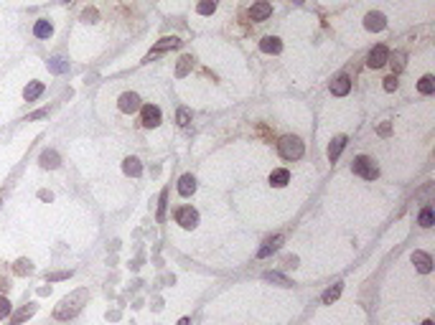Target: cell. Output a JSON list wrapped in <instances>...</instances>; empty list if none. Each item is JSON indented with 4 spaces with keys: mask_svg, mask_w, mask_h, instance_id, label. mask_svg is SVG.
Instances as JSON below:
<instances>
[{
    "mask_svg": "<svg viewBox=\"0 0 435 325\" xmlns=\"http://www.w3.org/2000/svg\"><path fill=\"white\" fill-rule=\"evenodd\" d=\"M117 104H120V109H123V112L133 114V112H138V109H140V97H138L135 92H125V94L120 97V102H117Z\"/></svg>",
    "mask_w": 435,
    "mask_h": 325,
    "instance_id": "ba28073f",
    "label": "cell"
},
{
    "mask_svg": "<svg viewBox=\"0 0 435 325\" xmlns=\"http://www.w3.org/2000/svg\"><path fill=\"white\" fill-rule=\"evenodd\" d=\"M143 125L145 127H158L161 125V109L155 104H145L143 107Z\"/></svg>",
    "mask_w": 435,
    "mask_h": 325,
    "instance_id": "52a82bcc",
    "label": "cell"
},
{
    "mask_svg": "<svg viewBox=\"0 0 435 325\" xmlns=\"http://www.w3.org/2000/svg\"><path fill=\"white\" fill-rule=\"evenodd\" d=\"M270 13H272L270 3H255V6L250 8V18H252V21H265Z\"/></svg>",
    "mask_w": 435,
    "mask_h": 325,
    "instance_id": "9a60e30c",
    "label": "cell"
},
{
    "mask_svg": "<svg viewBox=\"0 0 435 325\" xmlns=\"http://www.w3.org/2000/svg\"><path fill=\"white\" fill-rule=\"evenodd\" d=\"M97 18H99V16H97L94 8H87V11L82 13V21H87V23H97Z\"/></svg>",
    "mask_w": 435,
    "mask_h": 325,
    "instance_id": "d6a6232c",
    "label": "cell"
},
{
    "mask_svg": "<svg viewBox=\"0 0 435 325\" xmlns=\"http://www.w3.org/2000/svg\"><path fill=\"white\" fill-rule=\"evenodd\" d=\"M66 277H71V272H54V274H46L49 282H59V279H66Z\"/></svg>",
    "mask_w": 435,
    "mask_h": 325,
    "instance_id": "d590c367",
    "label": "cell"
},
{
    "mask_svg": "<svg viewBox=\"0 0 435 325\" xmlns=\"http://www.w3.org/2000/svg\"><path fill=\"white\" fill-rule=\"evenodd\" d=\"M38 198H41V201H51L54 196H51V191H41V193H38Z\"/></svg>",
    "mask_w": 435,
    "mask_h": 325,
    "instance_id": "f35d334b",
    "label": "cell"
},
{
    "mask_svg": "<svg viewBox=\"0 0 435 325\" xmlns=\"http://www.w3.org/2000/svg\"><path fill=\"white\" fill-rule=\"evenodd\" d=\"M280 244H283V236H272L270 241H265V247H262V249L257 252V257H260V259L270 257L272 252H278V249H280Z\"/></svg>",
    "mask_w": 435,
    "mask_h": 325,
    "instance_id": "7c38bea8",
    "label": "cell"
},
{
    "mask_svg": "<svg viewBox=\"0 0 435 325\" xmlns=\"http://www.w3.org/2000/svg\"><path fill=\"white\" fill-rule=\"evenodd\" d=\"M181 46V41L176 38V36H168V38H161L158 44L150 49V54H148V59L145 61H150L153 56H158V54H166V51H171V49H178Z\"/></svg>",
    "mask_w": 435,
    "mask_h": 325,
    "instance_id": "5b68a950",
    "label": "cell"
},
{
    "mask_svg": "<svg viewBox=\"0 0 435 325\" xmlns=\"http://www.w3.org/2000/svg\"><path fill=\"white\" fill-rule=\"evenodd\" d=\"M417 224H420L422 229H430V226H432V209H430V206L420 211V219H417Z\"/></svg>",
    "mask_w": 435,
    "mask_h": 325,
    "instance_id": "484cf974",
    "label": "cell"
},
{
    "mask_svg": "<svg viewBox=\"0 0 435 325\" xmlns=\"http://www.w3.org/2000/svg\"><path fill=\"white\" fill-rule=\"evenodd\" d=\"M384 89H387V92H394V89H397V79H394V76H387V79H384Z\"/></svg>",
    "mask_w": 435,
    "mask_h": 325,
    "instance_id": "74e56055",
    "label": "cell"
},
{
    "mask_svg": "<svg viewBox=\"0 0 435 325\" xmlns=\"http://www.w3.org/2000/svg\"><path fill=\"white\" fill-rule=\"evenodd\" d=\"M33 312H36V305H31V302H28V305H23V307H21L16 315H13V320H11L8 325H21V322H23V320H28Z\"/></svg>",
    "mask_w": 435,
    "mask_h": 325,
    "instance_id": "ffe728a7",
    "label": "cell"
},
{
    "mask_svg": "<svg viewBox=\"0 0 435 325\" xmlns=\"http://www.w3.org/2000/svg\"><path fill=\"white\" fill-rule=\"evenodd\" d=\"M11 312V300L8 297H0V317H6Z\"/></svg>",
    "mask_w": 435,
    "mask_h": 325,
    "instance_id": "e575fe53",
    "label": "cell"
},
{
    "mask_svg": "<svg viewBox=\"0 0 435 325\" xmlns=\"http://www.w3.org/2000/svg\"><path fill=\"white\" fill-rule=\"evenodd\" d=\"M387 61L392 64V69H394V71H402V69H405V54H400V51L394 54L392 59H387Z\"/></svg>",
    "mask_w": 435,
    "mask_h": 325,
    "instance_id": "f546056e",
    "label": "cell"
},
{
    "mask_svg": "<svg viewBox=\"0 0 435 325\" xmlns=\"http://www.w3.org/2000/svg\"><path fill=\"white\" fill-rule=\"evenodd\" d=\"M351 171L357 173V176H362V178H367V181H374L379 176V168L374 166V160L367 157V155H359L357 160H354L351 162Z\"/></svg>",
    "mask_w": 435,
    "mask_h": 325,
    "instance_id": "7a4b0ae2",
    "label": "cell"
},
{
    "mask_svg": "<svg viewBox=\"0 0 435 325\" xmlns=\"http://www.w3.org/2000/svg\"><path fill=\"white\" fill-rule=\"evenodd\" d=\"M176 119H178V125H181V127H186L188 122H191V114H188V109H186V107H181V109H178V114H176Z\"/></svg>",
    "mask_w": 435,
    "mask_h": 325,
    "instance_id": "1f68e13d",
    "label": "cell"
},
{
    "mask_svg": "<svg viewBox=\"0 0 435 325\" xmlns=\"http://www.w3.org/2000/svg\"><path fill=\"white\" fill-rule=\"evenodd\" d=\"M193 191H196V178L188 176V173L181 176V181H178V193H181V196H191Z\"/></svg>",
    "mask_w": 435,
    "mask_h": 325,
    "instance_id": "2e32d148",
    "label": "cell"
},
{
    "mask_svg": "<svg viewBox=\"0 0 435 325\" xmlns=\"http://www.w3.org/2000/svg\"><path fill=\"white\" fill-rule=\"evenodd\" d=\"M422 325H432V320H425V322H422Z\"/></svg>",
    "mask_w": 435,
    "mask_h": 325,
    "instance_id": "60d3db41",
    "label": "cell"
},
{
    "mask_svg": "<svg viewBox=\"0 0 435 325\" xmlns=\"http://www.w3.org/2000/svg\"><path fill=\"white\" fill-rule=\"evenodd\" d=\"M49 71L51 74H66L69 71V61L61 59V56H54V59H49Z\"/></svg>",
    "mask_w": 435,
    "mask_h": 325,
    "instance_id": "44dd1931",
    "label": "cell"
},
{
    "mask_svg": "<svg viewBox=\"0 0 435 325\" xmlns=\"http://www.w3.org/2000/svg\"><path fill=\"white\" fill-rule=\"evenodd\" d=\"M176 325H188V317H181V320H178Z\"/></svg>",
    "mask_w": 435,
    "mask_h": 325,
    "instance_id": "ab89813d",
    "label": "cell"
},
{
    "mask_svg": "<svg viewBox=\"0 0 435 325\" xmlns=\"http://www.w3.org/2000/svg\"><path fill=\"white\" fill-rule=\"evenodd\" d=\"M51 33H54V26H51L49 21H44V18L36 21V26H33V36H36V38H49Z\"/></svg>",
    "mask_w": 435,
    "mask_h": 325,
    "instance_id": "e0dca14e",
    "label": "cell"
},
{
    "mask_svg": "<svg viewBox=\"0 0 435 325\" xmlns=\"http://www.w3.org/2000/svg\"><path fill=\"white\" fill-rule=\"evenodd\" d=\"M270 183H272L275 188H283V186H288V183H290V173H288L285 168L272 171V173H270Z\"/></svg>",
    "mask_w": 435,
    "mask_h": 325,
    "instance_id": "5bb4252c",
    "label": "cell"
},
{
    "mask_svg": "<svg viewBox=\"0 0 435 325\" xmlns=\"http://www.w3.org/2000/svg\"><path fill=\"white\" fill-rule=\"evenodd\" d=\"M412 264H415L422 274H427V272L432 269V259H430V254H425V252H412Z\"/></svg>",
    "mask_w": 435,
    "mask_h": 325,
    "instance_id": "30bf717a",
    "label": "cell"
},
{
    "mask_svg": "<svg viewBox=\"0 0 435 325\" xmlns=\"http://www.w3.org/2000/svg\"><path fill=\"white\" fill-rule=\"evenodd\" d=\"M260 49H262L265 54H280V51H283V44H280V38L267 36V38L260 41Z\"/></svg>",
    "mask_w": 435,
    "mask_h": 325,
    "instance_id": "8fae6325",
    "label": "cell"
},
{
    "mask_svg": "<svg viewBox=\"0 0 435 325\" xmlns=\"http://www.w3.org/2000/svg\"><path fill=\"white\" fill-rule=\"evenodd\" d=\"M344 145H346V137H344V135H339V137H334V140H331V145H329V160H331V162H334V160L341 155Z\"/></svg>",
    "mask_w": 435,
    "mask_h": 325,
    "instance_id": "d6986e66",
    "label": "cell"
},
{
    "mask_svg": "<svg viewBox=\"0 0 435 325\" xmlns=\"http://www.w3.org/2000/svg\"><path fill=\"white\" fill-rule=\"evenodd\" d=\"M417 89L422 92V94H432V89H435V79L427 74V76H422L420 79V84H417Z\"/></svg>",
    "mask_w": 435,
    "mask_h": 325,
    "instance_id": "d4e9b609",
    "label": "cell"
},
{
    "mask_svg": "<svg viewBox=\"0 0 435 325\" xmlns=\"http://www.w3.org/2000/svg\"><path fill=\"white\" fill-rule=\"evenodd\" d=\"M295 3H303V0H295Z\"/></svg>",
    "mask_w": 435,
    "mask_h": 325,
    "instance_id": "b9f144b4",
    "label": "cell"
},
{
    "mask_svg": "<svg viewBox=\"0 0 435 325\" xmlns=\"http://www.w3.org/2000/svg\"><path fill=\"white\" fill-rule=\"evenodd\" d=\"M13 269H16V274H21V277H26V274H31V272H33V264H31L28 259H18Z\"/></svg>",
    "mask_w": 435,
    "mask_h": 325,
    "instance_id": "4316f807",
    "label": "cell"
},
{
    "mask_svg": "<svg viewBox=\"0 0 435 325\" xmlns=\"http://www.w3.org/2000/svg\"><path fill=\"white\" fill-rule=\"evenodd\" d=\"M265 279H267V282H278V284H283V287H288V284H290V279L283 277V274H278V272H267Z\"/></svg>",
    "mask_w": 435,
    "mask_h": 325,
    "instance_id": "4dcf8cb0",
    "label": "cell"
},
{
    "mask_svg": "<svg viewBox=\"0 0 435 325\" xmlns=\"http://www.w3.org/2000/svg\"><path fill=\"white\" fill-rule=\"evenodd\" d=\"M377 132H379L382 137H389V135H392V122H382V125L377 127Z\"/></svg>",
    "mask_w": 435,
    "mask_h": 325,
    "instance_id": "836d02e7",
    "label": "cell"
},
{
    "mask_svg": "<svg viewBox=\"0 0 435 325\" xmlns=\"http://www.w3.org/2000/svg\"><path fill=\"white\" fill-rule=\"evenodd\" d=\"M66 3H69V0H66Z\"/></svg>",
    "mask_w": 435,
    "mask_h": 325,
    "instance_id": "7bdbcfd3",
    "label": "cell"
},
{
    "mask_svg": "<svg viewBox=\"0 0 435 325\" xmlns=\"http://www.w3.org/2000/svg\"><path fill=\"white\" fill-rule=\"evenodd\" d=\"M364 26H367V31H382L384 26H387V18L382 16V13H367V18H364Z\"/></svg>",
    "mask_w": 435,
    "mask_h": 325,
    "instance_id": "9c48e42d",
    "label": "cell"
},
{
    "mask_svg": "<svg viewBox=\"0 0 435 325\" xmlns=\"http://www.w3.org/2000/svg\"><path fill=\"white\" fill-rule=\"evenodd\" d=\"M176 224H181L183 229H193L196 224H199V214H196V209H191V206H181L176 211Z\"/></svg>",
    "mask_w": 435,
    "mask_h": 325,
    "instance_id": "277c9868",
    "label": "cell"
},
{
    "mask_svg": "<svg viewBox=\"0 0 435 325\" xmlns=\"http://www.w3.org/2000/svg\"><path fill=\"white\" fill-rule=\"evenodd\" d=\"M387 59H389V51H387V46H374V49L369 51V59H367V64H369L372 69H379V66H384V64H387Z\"/></svg>",
    "mask_w": 435,
    "mask_h": 325,
    "instance_id": "8992f818",
    "label": "cell"
},
{
    "mask_svg": "<svg viewBox=\"0 0 435 325\" xmlns=\"http://www.w3.org/2000/svg\"><path fill=\"white\" fill-rule=\"evenodd\" d=\"M123 171H125L128 176L138 178V176L143 173V166H140V160H138V157H125V162H123Z\"/></svg>",
    "mask_w": 435,
    "mask_h": 325,
    "instance_id": "ac0fdd59",
    "label": "cell"
},
{
    "mask_svg": "<svg viewBox=\"0 0 435 325\" xmlns=\"http://www.w3.org/2000/svg\"><path fill=\"white\" fill-rule=\"evenodd\" d=\"M196 11H199L201 16H211V13L216 11V0H201V3H199V8H196Z\"/></svg>",
    "mask_w": 435,
    "mask_h": 325,
    "instance_id": "f1b7e54d",
    "label": "cell"
},
{
    "mask_svg": "<svg viewBox=\"0 0 435 325\" xmlns=\"http://www.w3.org/2000/svg\"><path fill=\"white\" fill-rule=\"evenodd\" d=\"M191 66H193V59H191V56H181V59H178V66H176V76H178V79L186 76V74L191 71Z\"/></svg>",
    "mask_w": 435,
    "mask_h": 325,
    "instance_id": "cb8c5ba5",
    "label": "cell"
},
{
    "mask_svg": "<svg viewBox=\"0 0 435 325\" xmlns=\"http://www.w3.org/2000/svg\"><path fill=\"white\" fill-rule=\"evenodd\" d=\"M166 198H168V193L163 191V196H161V209H158V221H163V216H166Z\"/></svg>",
    "mask_w": 435,
    "mask_h": 325,
    "instance_id": "8d00e7d4",
    "label": "cell"
},
{
    "mask_svg": "<svg viewBox=\"0 0 435 325\" xmlns=\"http://www.w3.org/2000/svg\"><path fill=\"white\" fill-rule=\"evenodd\" d=\"M41 166L49 168V171L59 168V155H56L54 150H44V152H41Z\"/></svg>",
    "mask_w": 435,
    "mask_h": 325,
    "instance_id": "7402d4cb",
    "label": "cell"
},
{
    "mask_svg": "<svg viewBox=\"0 0 435 325\" xmlns=\"http://www.w3.org/2000/svg\"><path fill=\"white\" fill-rule=\"evenodd\" d=\"M278 152L285 157V160H298L303 155V142L298 137H283L278 142Z\"/></svg>",
    "mask_w": 435,
    "mask_h": 325,
    "instance_id": "3957f363",
    "label": "cell"
},
{
    "mask_svg": "<svg viewBox=\"0 0 435 325\" xmlns=\"http://www.w3.org/2000/svg\"><path fill=\"white\" fill-rule=\"evenodd\" d=\"M41 92H44V84H41V81H31V84L23 89V97H26L28 102H33L36 97H41Z\"/></svg>",
    "mask_w": 435,
    "mask_h": 325,
    "instance_id": "603a6c76",
    "label": "cell"
},
{
    "mask_svg": "<svg viewBox=\"0 0 435 325\" xmlns=\"http://www.w3.org/2000/svg\"><path fill=\"white\" fill-rule=\"evenodd\" d=\"M84 302H87V290H76L74 295L64 297V300L56 305V310H54L56 320H69V317H74L79 310H82Z\"/></svg>",
    "mask_w": 435,
    "mask_h": 325,
    "instance_id": "6da1fadb",
    "label": "cell"
},
{
    "mask_svg": "<svg viewBox=\"0 0 435 325\" xmlns=\"http://www.w3.org/2000/svg\"><path fill=\"white\" fill-rule=\"evenodd\" d=\"M349 89H351V79H349V76H339L334 84H331V92H334L336 97H346Z\"/></svg>",
    "mask_w": 435,
    "mask_h": 325,
    "instance_id": "4fadbf2b",
    "label": "cell"
},
{
    "mask_svg": "<svg viewBox=\"0 0 435 325\" xmlns=\"http://www.w3.org/2000/svg\"><path fill=\"white\" fill-rule=\"evenodd\" d=\"M339 295H341V284H334L331 290H326V292H323V302H326V305H331V302H336V300H339Z\"/></svg>",
    "mask_w": 435,
    "mask_h": 325,
    "instance_id": "83f0119b",
    "label": "cell"
}]
</instances>
